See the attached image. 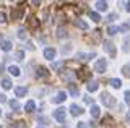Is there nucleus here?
<instances>
[{
	"label": "nucleus",
	"mask_w": 130,
	"mask_h": 128,
	"mask_svg": "<svg viewBox=\"0 0 130 128\" xmlns=\"http://www.w3.org/2000/svg\"><path fill=\"white\" fill-rule=\"evenodd\" d=\"M101 101H103V104L106 107H114L117 104V99L114 97L112 94H109V93H103V94H101Z\"/></svg>",
	"instance_id": "f257e3e1"
},
{
	"label": "nucleus",
	"mask_w": 130,
	"mask_h": 128,
	"mask_svg": "<svg viewBox=\"0 0 130 128\" xmlns=\"http://www.w3.org/2000/svg\"><path fill=\"white\" fill-rule=\"evenodd\" d=\"M52 117H54L57 122H65V117H67V110L65 109H57V110H54V114H52Z\"/></svg>",
	"instance_id": "f03ea898"
},
{
	"label": "nucleus",
	"mask_w": 130,
	"mask_h": 128,
	"mask_svg": "<svg viewBox=\"0 0 130 128\" xmlns=\"http://www.w3.org/2000/svg\"><path fill=\"white\" fill-rule=\"evenodd\" d=\"M106 68H107V62H106L104 58H99L96 62V65H94V71L96 73H104Z\"/></svg>",
	"instance_id": "7ed1b4c3"
},
{
	"label": "nucleus",
	"mask_w": 130,
	"mask_h": 128,
	"mask_svg": "<svg viewBox=\"0 0 130 128\" xmlns=\"http://www.w3.org/2000/svg\"><path fill=\"white\" fill-rule=\"evenodd\" d=\"M76 76H78V79H83V81H86V79L91 76V70L86 68V67H83V68H80V70H78Z\"/></svg>",
	"instance_id": "20e7f679"
},
{
	"label": "nucleus",
	"mask_w": 130,
	"mask_h": 128,
	"mask_svg": "<svg viewBox=\"0 0 130 128\" xmlns=\"http://www.w3.org/2000/svg\"><path fill=\"white\" fill-rule=\"evenodd\" d=\"M104 50L107 52V54L111 55L112 58L116 57V47H114V44H112L111 41H106V42H104Z\"/></svg>",
	"instance_id": "39448f33"
},
{
	"label": "nucleus",
	"mask_w": 130,
	"mask_h": 128,
	"mask_svg": "<svg viewBox=\"0 0 130 128\" xmlns=\"http://www.w3.org/2000/svg\"><path fill=\"white\" fill-rule=\"evenodd\" d=\"M21 16H23V8H13L11 10V19H13V21L21 19Z\"/></svg>",
	"instance_id": "423d86ee"
},
{
	"label": "nucleus",
	"mask_w": 130,
	"mask_h": 128,
	"mask_svg": "<svg viewBox=\"0 0 130 128\" xmlns=\"http://www.w3.org/2000/svg\"><path fill=\"white\" fill-rule=\"evenodd\" d=\"M65 99H67V94H65L63 91H60V93L57 94L54 99H52V102H54V104H60V102H63Z\"/></svg>",
	"instance_id": "0eeeda50"
},
{
	"label": "nucleus",
	"mask_w": 130,
	"mask_h": 128,
	"mask_svg": "<svg viewBox=\"0 0 130 128\" xmlns=\"http://www.w3.org/2000/svg\"><path fill=\"white\" fill-rule=\"evenodd\" d=\"M36 75H38V78H47L49 76V70L44 68V67H39V68L36 70Z\"/></svg>",
	"instance_id": "6e6552de"
},
{
	"label": "nucleus",
	"mask_w": 130,
	"mask_h": 128,
	"mask_svg": "<svg viewBox=\"0 0 130 128\" xmlns=\"http://www.w3.org/2000/svg\"><path fill=\"white\" fill-rule=\"evenodd\" d=\"M44 57H46L47 60H54V57H55V50L52 49V47H47V49L44 50Z\"/></svg>",
	"instance_id": "1a4fd4ad"
},
{
	"label": "nucleus",
	"mask_w": 130,
	"mask_h": 128,
	"mask_svg": "<svg viewBox=\"0 0 130 128\" xmlns=\"http://www.w3.org/2000/svg\"><path fill=\"white\" fill-rule=\"evenodd\" d=\"M68 91H70V94L73 96V97H78V94H80V88L76 86V84H68Z\"/></svg>",
	"instance_id": "9d476101"
},
{
	"label": "nucleus",
	"mask_w": 130,
	"mask_h": 128,
	"mask_svg": "<svg viewBox=\"0 0 130 128\" xmlns=\"http://www.w3.org/2000/svg\"><path fill=\"white\" fill-rule=\"evenodd\" d=\"M70 112H72V115H81L83 114V109H81L80 105H76V104H72V107H70Z\"/></svg>",
	"instance_id": "9b49d317"
},
{
	"label": "nucleus",
	"mask_w": 130,
	"mask_h": 128,
	"mask_svg": "<svg viewBox=\"0 0 130 128\" xmlns=\"http://www.w3.org/2000/svg\"><path fill=\"white\" fill-rule=\"evenodd\" d=\"M73 23H75V26H76V28H80V29H83V31H86V29H88V25L83 21V19H80V18H76Z\"/></svg>",
	"instance_id": "f8f14e48"
},
{
	"label": "nucleus",
	"mask_w": 130,
	"mask_h": 128,
	"mask_svg": "<svg viewBox=\"0 0 130 128\" xmlns=\"http://www.w3.org/2000/svg\"><path fill=\"white\" fill-rule=\"evenodd\" d=\"M68 33H67V29H65L63 26H59V29H57V37L59 39H63V37H67Z\"/></svg>",
	"instance_id": "ddd939ff"
},
{
	"label": "nucleus",
	"mask_w": 130,
	"mask_h": 128,
	"mask_svg": "<svg viewBox=\"0 0 130 128\" xmlns=\"http://www.w3.org/2000/svg\"><path fill=\"white\" fill-rule=\"evenodd\" d=\"M15 94H16V97H23V96H26V88H23V86L15 88Z\"/></svg>",
	"instance_id": "4468645a"
},
{
	"label": "nucleus",
	"mask_w": 130,
	"mask_h": 128,
	"mask_svg": "<svg viewBox=\"0 0 130 128\" xmlns=\"http://www.w3.org/2000/svg\"><path fill=\"white\" fill-rule=\"evenodd\" d=\"M96 8L99 11H106L107 10V2H103V0H98L96 2Z\"/></svg>",
	"instance_id": "2eb2a0df"
},
{
	"label": "nucleus",
	"mask_w": 130,
	"mask_h": 128,
	"mask_svg": "<svg viewBox=\"0 0 130 128\" xmlns=\"http://www.w3.org/2000/svg\"><path fill=\"white\" fill-rule=\"evenodd\" d=\"M34 109H36L34 101H28L26 104H24V110H26V112H34Z\"/></svg>",
	"instance_id": "dca6fc26"
},
{
	"label": "nucleus",
	"mask_w": 130,
	"mask_h": 128,
	"mask_svg": "<svg viewBox=\"0 0 130 128\" xmlns=\"http://www.w3.org/2000/svg\"><path fill=\"white\" fill-rule=\"evenodd\" d=\"M28 25H29L31 28H38L39 26V19L36 16H29V18H28Z\"/></svg>",
	"instance_id": "f3484780"
},
{
	"label": "nucleus",
	"mask_w": 130,
	"mask_h": 128,
	"mask_svg": "<svg viewBox=\"0 0 130 128\" xmlns=\"http://www.w3.org/2000/svg\"><path fill=\"white\" fill-rule=\"evenodd\" d=\"M0 49L5 50V52H8V50L11 49V42H10V41H2V42H0Z\"/></svg>",
	"instance_id": "a211bd4d"
},
{
	"label": "nucleus",
	"mask_w": 130,
	"mask_h": 128,
	"mask_svg": "<svg viewBox=\"0 0 130 128\" xmlns=\"http://www.w3.org/2000/svg\"><path fill=\"white\" fill-rule=\"evenodd\" d=\"M98 88H99V84H98L96 81H89L88 83V91H89V93H94Z\"/></svg>",
	"instance_id": "6ab92c4d"
},
{
	"label": "nucleus",
	"mask_w": 130,
	"mask_h": 128,
	"mask_svg": "<svg viewBox=\"0 0 130 128\" xmlns=\"http://www.w3.org/2000/svg\"><path fill=\"white\" fill-rule=\"evenodd\" d=\"M117 33H120V28L119 26H109L107 28V34L114 36V34H117Z\"/></svg>",
	"instance_id": "aec40b11"
},
{
	"label": "nucleus",
	"mask_w": 130,
	"mask_h": 128,
	"mask_svg": "<svg viewBox=\"0 0 130 128\" xmlns=\"http://www.w3.org/2000/svg\"><path fill=\"white\" fill-rule=\"evenodd\" d=\"M109 83H111V86H112V88H117V89H119V88L122 86V81H120V79H117V78L109 79Z\"/></svg>",
	"instance_id": "412c9836"
},
{
	"label": "nucleus",
	"mask_w": 130,
	"mask_h": 128,
	"mask_svg": "<svg viewBox=\"0 0 130 128\" xmlns=\"http://www.w3.org/2000/svg\"><path fill=\"white\" fill-rule=\"evenodd\" d=\"M8 71H10L13 76H20V68H18V67H13V65L8 67Z\"/></svg>",
	"instance_id": "4be33fe9"
},
{
	"label": "nucleus",
	"mask_w": 130,
	"mask_h": 128,
	"mask_svg": "<svg viewBox=\"0 0 130 128\" xmlns=\"http://www.w3.org/2000/svg\"><path fill=\"white\" fill-rule=\"evenodd\" d=\"M91 36H93V41H94V42H99V39H101V31H99V29L93 31Z\"/></svg>",
	"instance_id": "5701e85b"
},
{
	"label": "nucleus",
	"mask_w": 130,
	"mask_h": 128,
	"mask_svg": "<svg viewBox=\"0 0 130 128\" xmlns=\"http://www.w3.org/2000/svg\"><path fill=\"white\" fill-rule=\"evenodd\" d=\"M2 88H3V89H10V88H11V81L8 78H3L2 79Z\"/></svg>",
	"instance_id": "b1692460"
},
{
	"label": "nucleus",
	"mask_w": 130,
	"mask_h": 128,
	"mask_svg": "<svg viewBox=\"0 0 130 128\" xmlns=\"http://www.w3.org/2000/svg\"><path fill=\"white\" fill-rule=\"evenodd\" d=\"M89 18H91V19H93V21H94V23L101 21V16H99V15L96 13V11H89Z\"/></svg>",
	"instance_id": "393cba45"
},
{
	"label": "nucleus",
	"mask_w": 130,
	"mask_h": 128,
	"mask_svg": "<svg viewBox=\"0 0 130 128\" xmlns=\"http://www.w3.org/2000/svg\"><path fill=\"white\" fill-rule=\"evenodd\" d=\"M73 76H75V75H73L72 71H65V73H62V78H63V79H67V81H72Z\"/></svg>",
	"instance_id": "a878e982"
},
{
	"label": "nucleus",
	"mask_w": 130,
	"mask_h": 128,
	"mask_svg": "<svg viewBox=\"0 0 130 128\" xmlns=\"http://www.w3.org/2000/svg\"><path fill=\"white\" fill-rule=\"evenodd\" d=\"M91 115H93L94 118L99 117V107H98V105H93V107H91Z\"/></svg>",
	"instance_id": "bb28decb"
},
{
	"label": "nucleus",
	"mask_w": 130,
	"mask_h": 128,
	"mask_svg": "<svg viewBox=\"0 0 130 128\" xmlns=\"http://www.w3.org/2000/svg\"><path fill=\"white\" fill-rule=\"evenodd\" d=\"M122 73H124L127 78H130V63H127V65H125L124 68H122Z\"/></svg>",
	"instance_id": "cd10ccee"
},
{
	"label": "nucleus",
	"mask_w": 130,
	"mask_h": 128,
	"mask_svg": "<svg viewBox=\"0 0 130 128\" xmlns=\"http://www.w3.org/2000/svg\"><path fill=\"white\" fill-rule=\"evenodd\" d=\"M18 37L20 39H26V29H24V28H20L18 29Z\"/></svg>",
	"instance_id": "c85d7f7f"
},
{
	"label": "nucleus",
	"mask_w": 130,
	"mask_h": 128,
	"mask_svg": "<svg viewBox=\"0 0 130 128\" xmlns=\"http://www.w3.org/2000/svg\"><path fill=\"white\" fill-rule=\"evenodd\" d=\"M10 107H11V109H15V110H18L20 109V102L18 101H10Z\"/></svg>",
	"instance_id": "c756f323"
},
{
	"label": "nucleus",
	"mask_w": 130,
	"mask_h": 128,
	"mask_svg": "<svg viewBox=\"0 0 130 128\" xmlns=\"http://www.w3.org/2000/svg\"><path fill=\"white\" fill-rule=\"evenodd\" d=\"M15 57H16V60H23V58H24V52H23V50H18V52L15 54Z\"/></svg>",
	"instance_id": "7c9ffc66"
},
{
	"label": "nucleus",
	"mask_w": 130,
	"mask_h": 128,
	"mask_svg": "<svg viewBox=\"0 0 130 128\" xmlns=\"http://www.w3.org/2000/svg\"><path fill=\"white\" fill-rule=\"evenodd\" d=\"M63 63H65V62H55V63H52V68H54V70H59L60 67L63 65Z\"/></svg>",
	"instance_id": "2f4dec72"
},
{
	"label": "nucleus",
	"mask_w": 130,
	"mask_h": 128,
	"mask_svg": "<svg viewBox=\"0 0 130 128\" xmlns=\"http://www.w3.org/2000/svg\"><path fill=\"white\" fill-rule=\"evenodd\" d=\"M116 18H117V13H111L107 18H106V21H109V23H111V21H114Z\"/></svg>",
	"instance_id": "473e14b6"
},
{
	"label": "nucleus",
	"mask_w": 130,
	"mask_h": 128,
	"mask_svg": "<svg viewBox=\"0 0 130 128\" xmlns=\"http://www.w3.org/2000/svg\"><path fill=\"white\" fill-rule=\"evenodd\" d=\"M5 21H7V16H5V13H3V11H0V25H3Z\"/></svg>",
	"instance_id": "72a5a7b5"
},
{
	"label": "nucleus",
	"mask_w": 130,
	"mask_h": 128,
	"mask_svg": "<svg viewBox=\"0 0 130 128\" xmlns=\"http://www.w3.org/2000/svg\"><path fill=\"white\" fill-rule=\"evenodd\" d=\"M72 50V46H67V47H62V54H68V52H70Z\"/></svg>",
	"instance_id": "f704fd0d"
},
{
	"label": "nucleus",
	"mask_w": 130,
	"mask_h": 128,
	"mask_svg": "<svg viewBox=\"0 0 130 128\" xmlns=\"http://www.w3.org/2000/svg\"><path fill=\"white\" fill-rule=\"evenodd\" d=\"M125 102L130 105V91H125Z\"/></svg>",
	"instance_id": "c9c22d12"
},
{
	"label": "nucleus",
	"mask_w": 130,
	"mask_h": 128,
	"mask_svg": "<svg viewBox=\"0 0 130 128\" xmlns=\"http://www.w3.org/2000/svg\"><path fill=\"white\" fill-rule=\"evenodd\" d=\"M85 102H86V104H93V97L86 96V97H85Z\"/></svg>",
	"instance_id": "e433bc0d"
},
{
	"label": "nucleus",
	"mask_w": 130,
	"mask_h": 128,
	"mask_svg": "<svg viewBox=\"0 0 130 128\" xmlns=\"http://www.w3.org/2000/svg\"><path fill=\"white\" fill-rule=\"evenodd\" d=\"M78 128H88V125H86L85 122H80V123H78Z\"/></svg>",
	"instance_id": "4c0bfd02"
},
{
	"label": "nucleus",
	"mask_w": 130,
	"mask_h": 128,
	"mask_svg": "<svg viewBox=\"0 0 130 128\" xmlns=\"http://www.w3.org/2000/svg\"><path fill=\"white\" fill-rule=\"evenodd\" d=\"M26 46H28V49H29V50H34V46H32V42H28Z\"/></svg>",
	"instance_id": "58836bf2"
},
{
	"label": "nucleus",
	"mask_w": 130,
	"mask_h": 128,
	"mask_svg": "<svg viewBox=\"0 0 130 128\" xmlns=\"http://www.w3.org/2000/svg\"><path fill=\"white\" fill-rule=\"evenodd\" d=\"M7 101V99H5V96H3V94H0V102H5Z\"/></svg>",
	"instance_id": "ea45409f"
},
{
	"label": "nucleus",
	"mask_w": 130,
	"mask_h": 128,
	"mask_svg": "<svg viewBox=\"0 0 130 128\" xmlns=\"http://www.w3.org/2000/svg\"><path fill=\"white\" fill-rule=\"evenodd\" d=\"M125 8H127V11H130V2H127V7H125Z\"/></svg>",
	"instance_id": "a19ab883"
},
{
	"label": "nucleus",
	"mask_w": 130,
	"mask_h": 128,
	"mask_svg": "<svg viewBox=\"0 0 130 128\" xmlns=\"http://www.w3.org/2000/svg\"><path fill=\"white\" fill-rule=\"evenodd\" d=\"M127 120L130 122V110H128V114H127Z\"/></svg>",
	"instance_id": "79ce46f5"
},
{
	"label": "nucleus",
	"mask_w": 130,
	"mask_h": 128,
	"mask_svg": "<svg viewBox=\"0 0 130 128\" xmlns=\"http://www.w3.org/2000/svg\"><path fill=\"white\" fill-rule=\"evenodd\" d=\"M0 114H2V110H0Z\"/></svg>",
	"instance_id": "37998d69"
},
{
	"label": "nucleus",
	"mask_w": 130,
	"mask_h": 128,
	"mask_svg": "<svg viewBox=\"0 0 130 128\" xmlns=\"http://www.w3.org/2000/svg\"><path fill=\"white\" fill-rule=\"evenodd\" d=\"M0 128H2V126H0Z\"/></svg>",
	"instance_id": "c03bdc74"
}]
</instances>
